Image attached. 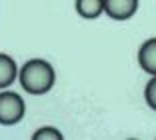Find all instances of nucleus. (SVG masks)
Here are the masks:
<instances>
[{
    "instance_id": "f03ea898",
    "label": "nucleus",
    "mask_w": 156,
    "mask_h": 140,
    "mask_svg": "<svg viewBox=\"0 0 156 140\" xmlns=\"http://www.w3.org/2000/svg\"><path fill=\"white\" fill-rule=\"evenodd\" d=\"M26 114V102L12 90L0 92V126H14Z\"/></svg>"
},
{
    "instance_id": "0eeeda50",
    "label": "nucleus",
    "mask_w": 156,
    "mask_h": 140,
    "mask_svg": "<svg viewBox=\"0 0 156 140\" xmlns=\"http://www.w3.org/2000/svg\"><path fill=\"white\" fill-rule=\"evenodd\" d=\"M32 138L34 140H62L64 134L54 126H40L38 130L32 132Z\"/></svg>"
},
{
    "instance_id": "423d86ee",
    "label": "nucleus",
    "mask_w": 156,
    "mask_h": 140,
    "mask_svg": "<svg viewBox=\"0 0 156 140\" xmlns=\"http://www.w3.org/2000/svg\"><path fill=\"white\" fill-rule=\"evenodd\" d=\"M74 8L80 18L94 20L104 14V0H76Z\"/></svg>"
},
{
    "instance_id": "f257e3e1",
    "label": "nucleus",
    "mask_w": 156,
    "mask_h": 140,
    "mask_svg": "<svg viewBox=\"0 0 156 140\" xmlns=\"http://www.w3.org/2000/svg\"><path fill=\"white\" fill-rule=\"evenodd\" d=\"M18 82L22 90L32 96H42L52 90L56 82V72L50 62L44 58H32L18 68Z\"/></svg>"
},
{
    "instance_id": "20e7f679",
    "label": "nucleus",
    "mask_w": 156,
    "mask_h": 140,
    "mask_svg": "<svg viewBox=\"0 0 156 140\" xmlns=\"http://www.w3.org/2000/svg\"><path fill=\"white\" fill-rule=\"evenodd\" d=\"M138 64L146 74H150V76L156 74V36L148 38L138 48Z\"/></svg>"
},
{
    "instance_id": "7ed1b4c3",
    "label": "nucleus",
    "mask_w": 156,
    "mask_h": 140,
    "mask_svg": "<svg viewBox=\"0 0 156 140\" xmlns=\"http://www.w3.org/2000/svg\"><path fill=\"white\" fill-rule=\"evenodd\" d=\"M140 0H104V14L112 20H128L138 10Z\"/></svg>"
},
{
    "instance_id": "6e6552de",
    "label": "nucleus",
    "mask_w": 156,
    "mask_h": 140,
    "mask_svg": "<svg viewBox=\"0 0 156 140\" xmlns=\"http://www.w3.org/2000/svg\"><path fill=\"white\" fill-rule=\"evenodd\" d=\"M144 100H146V104L156 112V74L148 80V84L144 86Z\"/></svg>"
},
{
    "instance_id": "39448f33",
    "label": "nucleus",
    "mask_w": 156,
    "mask_h": 140,
    "mask_svg": "<svg viewBox=\"0 0 156 140\" xmlns=\"http://www.w3.org/2000/svg\"><path fill=\"white\" fill-rule=\"evenodd\" d=\"M16 78H18V66H16L14 58L10 54L0 52V90L14 84Z\"/></svg>"
}]
</instances>
